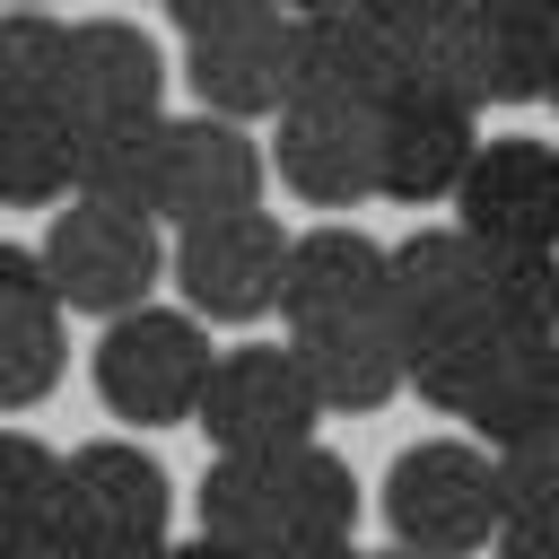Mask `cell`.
I'll return each mask as SVG.
<instances>
[{
  "instance_id": "1",
  "label": "cell",
  "mask_w": 559,
  "mask_h": 559,
  "mask_svg": "<svg viewBox=\"0 0 559 559\" xmlns=\"http://www.w3.org/2000/svg\"><path fill=\"white\" fill-rule=\"evenodd\" d=\"M384 524L402 550H437V559H472L498 542L507 507H498V454L472 437H428L402 445L384 472Z\"/></svg>"
},
{
  "instance_id": "2",
  "label": "cell",
  "mask_w": 559,
  "mask_h": 559,
  "mask_svg": "<svg viewBox=\"0 0 559 559\" xmlns=\"http://www.w3.org/2000/svg\"><path fill=\"white\" fill-rule=\"evenodd\" d=\"M210 367H218L210 323L183 314V306H131V314H114L105 341H96V393H105L114 419H140V428L192 419Z\"/></svg>"
},
{
  "instance_id": "3",
  "label": "cell",
  "mask_w": 559,
  "mask_h": 559,
  "mask_svg": "<svg viewBox=\"0 0 559 559\" xmlns=\"http://www.w3.org/2000/svg\"><path fill=\"white\" fill-rule=\"evenodd\" d=\"M35 262H44V288H52L61 314H105V323L131 314V306H148V288L166 280L157 227L148 218H122V210H96V201L52 210Z\"/></svg>"
},
{
  "instance_id": "4",
  "label": "cell",
  "mask_w": 559,
  "mask_h": 559,
  "mask_svg": "<svg viewBox=\"0 0 559 559\" xmlns=\"http://www.w3.org/2000/svg\"><path fill=\"white\" fill-rule=\"evenodd\" d=\"M166 271L183 288V314L201 323H262L280 306V271H288V227L271 210H236V218H201L175 227Z\"/></svg>"
},
{
  "instance_id": "5",
  "label": "cell",
  "mask_w": 559,
  "mask_h": 559,
  "mask_svg": "<svg viewBox=\"0 0 559 559\" xmlns=\"http://www.w3.org/2000/svg\"><path fill=\"white\" fill-rule=\"evenodd\" d=\"M314 393L297 376L288 349H218L201 402H192V428L218 445V454H280V445H306L314 437Z\"/></svg>"
},
{
  "instance_id": "6",
  "label": "cell",
  "mask_w": 559,
  "mask_h": 559,
  "mask_svg": "<svg viewBox=\"0 0 559 559\" xmlns=\"http://www.w3.org/2000/svg\"><path fill=\"white\" fill-rule=\"evenodd\" d=\"M61 515L87 533V542H114V550H166V524H175V480L148 445L131 437H96L61 463Z\"/></svg>"
},
{
  "instance_id": "7",
  "label": "cell",
  "mask_w": 559,
  "mask_h": 559,
  "mask_svg": "<svg viewBox=\"0 0 559 559\" xmlns=\"http://www.w3.org/2000/svg\"><path fill=\"white\" fill-rule=\"evenodd\" d=\"M472 245H559V148L550 140H480L454 183Z\"/></svg>"
},
{
  "instance_id": "8",
  "label": "cell",
  "mask_w": 559,
  "mask_h": 559,
  "mask_svg": "<svg viewBox=\"0 0 559 559\" xmlns=\"http://www.w3.org/2000/svg\"><path fill=\"white\" fill-rule=\"evenodd\" d=\"M472 114L428 96V87H393L376 105V192L402 201V210H428V201H454L463 166H472Z\"/></svg>"
},
{
  "instance_id": "9",
  "label": "cell",
  "mask_w": 559,
  "mask_h": 559,
  "mask_svg": "<svg viewBox=\"0 0 559 559\" xmlns=\"http://www.w3.org/2000/svg\"><path fill=\"white\" fill-rule=\"evenodd\" d=\"M393 87H402V52H393L358 9L288 17V105H349V114H376Z\"/></svg>"
},
{
  "instance_id": "10",
  "label": "cell",
  "mask_w": 559,
  "mask_h": 559,
  "mask_svg": "<svg viewBox=\"0 0 559 559\" xmlns=\"http://www.w3.org/2000/svg\"><path fill=\"white\" fill-rule=\"evenodd\" d=\"M262 210V140L218 114H166V218H236Z\"/></svg>"
},
{
  "instance_id": "11",
  "label": "cell",
  "mask_w": 559,
  "mask_h": 559,
  "mask_svg": "<svg viewBox=\"0 0 559 559\" xmlns=\"http://www.w3.org/2000/svg\"><path fill=\"white\" fill-rule=\"evenodd\" d=\"M472 314H480V245L463 227H419V236L384 245V323L402 332V349H419Z\"/></svg>"
},
{
  "instance_id": "12",
  "label": "cell",
  "mask_w": 559,
  "mask_h": 559,
  "mask_svg": "<svg viewBox=\"0 0 559 559\" xmlns=\"http://www.w3.org/2000/svg\"><path fill=\"white\" fill-rule=\"evenodd\" d=\"M271 166H280V183L297 201L358 210L376 192V114H349V105H280Z\"/></svg>"
},
{
  "instance_id": "13",
  "label": "cell",
  "mask_w": 559,
  "mask_h": 559,
  "mask_svg": "<svg viewBox=\"0 0 559 559\" xmlns=\"http://www.w3.org/2000/svg\"><path fill=\"white\" fill-rule=\"evenodd\" d=\"M70 122H131V114H166V52L148 26L131 17H79L70 26V87H61Z\"/></svg>"
},
{
  "instance_id": "14",
  "label": "cell",
  "mask_w": 559,
  "mask_h": 559,
  "mask_svg": "<svg viewBox=\"0 0 559 559\" xmlns=\"http://www.w3.org/2000/svg\"><path fill=\"white\" fill-rule=\"evenodd\" d=\"M288 358L314 393V411H384L402 393V332L384 306L332 314V323H288Z\"/></svg>"
},
{
  "instance_id": "15",
  "label": "cell",
  "mask_w": 559,
  "mask_h": 559,
  "mask_svg": "<svg viewBox=\"0 0 559 559\" xmlns=\"http://www.w3.org/2000/svg\"><path fill=\"white\" fill-rule=\"evenodd\" d=\"M183 79H192L201 114H218V122H262V114H280V105H288V9H262V17H245V26L201 35L192 61H183Z\"/></svg>"
},
{
  "instance_id": "16",
  "label": "cell",
  "mask_w": 559,
  "mask_h": 559,
  "mask_svg": "<svg viewBox=\"0 0 559 559\" xmlns=\"http://www.w3.org/2000/svg\"><path fill=\"white\" fill-rule=\"evenodd\" d=\"M201 533L245 550V559H280L297 533V445L280 454H218L201 472Z\"/></svg>"
},
{
  "instance_id": "17",
  "label": "cell",
  "mask_w": 559,
  "mask_h": 559,
  "mask_svg": "<svg viewBox=\"0 0 559 559\" xmlns=\"http://www.w3.org/2000/svg\"><path fill=\"white\" fill-rule=\"evenodd\" d=\"M70 201L122 210V218H166V114H131V122H70Z\"/></svg>"
},
{
  "instance_id": "18",
  "label": "cell",
  "mask_w": 559,
  "mask_h": 559,
  "mask_svg": "<svg viewBox=\"0 0 559 559\" xmlns=\"http://www.w3.org/2000/svg\"><path fill=\"white\" fill-rule=\"evenodd\" d=\"M384 306V245L358 227H306L288 236V271H280V314L288 323H332V314H367Z\"/></svg>"
},
{
  "instance_id": "19",
  "label": "cell",
  "mask_w": 559,
  "mask_h": 559,
  "mask_svg": "<svg viewBox=\"0 0 559 559\" xmlns=\"http://www.w3.org/2000/svg\"><path fill=\"white\" fill-rule=\"evenodd\" d=\"M463 419L480 428V445H515V437L559 428V332H515Z\"/></svg>"
},
{
  "instance_id": "20",
  "label": "cell",
  "mask_w": 559,
  "mask_h": 559,
  "mask_svg": "<svg viewBox=\"0 0 559 559\" xmlns=\"http://www.w3.org/2000/svg\"><path fill=\"white\" fill-rule=\"evenodd\" d=\"M70 114L61 105H0V201L9 210H52L70 201Z\"/></svg>"
},
{
  "instance_id": "21",
  "label": "cell",
  "mask_w": 559,
  "mask_h": 559,
  "mask_svg": "<svg viewBox=\"0 0 559 559\" xmlns=\"http://www.w3.org/2000/svg\"><path fill=\"white\" fill-rule=\"evenodd\" d=\"M515 332L507 323H489V314H472V323H454V332H437V341H419V349H402V384L428 402V411H472V393L489 384V367H498V349H507Z\"/></svg>"
},
{
  "instance_id": "22",
  "label": "cell",
  "mask_w": 559,
  "mask_h": 559,
  "mask_svg": "<svg viewBox=\"0 0 559 559\" xmlns=\"http://www.w3.org/2000/svg\"><path fill=\"white\" fill-rule=\"evenodd\" d=\"M480 314L507 332H559V245H480Z\"/></svg>"
},
{
  "instance_id": "23",
  "label": "cell",
  "mask_w": 559,
  "mask_h": 559,
  "mask_svg": "<svg viewBox=\"0 0 559 559\" xmlns=\"http://www.w3.org/2000/svg\"><path fill=\"white\" fill-rule=\"evenodd\" d=\"M70 26L44 9H0V105H61Z\"/></svg>"
},
{
  "instance_id": "24",
  "label": "cell",
  "mask_w": 559,
  "mask_h": 559,
  "mask_svg": "<svg viewBox=\"0 0 559 559\" xmlns=\"http://www.w3.org/2000/svg\"><path fill=\"white\" fill-rule=\"evenodd\" d=\"M61 358H70V332H61V306H26V314H0V411H26L61 384Z\"/></svg>"
},
{
  "instance_id": "25",
  "label": "cell",
  "mask_w": 559,
  "mask_h": 559,
  "mask_svg": "<svg viewBox=\"0 0 559 559\" xmlns=\"http://www.w3.org/2000/svg\"><path fill=\"white\" fill-rule=\"evenodd\" d=\"M402 87H428V96L480 114V17L463 9V17L428 26L419 44H402Z\"/></svg>"
},
{
  "instance_id": "26",
  "label": "cell",
  "mask_w": 559,
  "mask_h": 559,
  "mask_svg": "<svg viewBox=\"0 0 559 559\" xmlns=\"http://www.w3.org/2000/svg\"><path fill=\"white\" fill-rule=\"evenodd\" d=\"M61 515V454L26 428H0V542Z\"/></svg>"
},
{
  "instance_id": "27",
  "label": "cell",
  "mask_w": 559,
  "mask_h": 559,
  "mask_svg": "<svg viewBox=\"0 0 559 559\" xmlns=\"http://www.w3.org/2000/svg\"><path fill=\"white\" fill-rule=\"evenodd\" d=\"M358 480H349V463L332 454V445H297V533L288 542H349L358 533Z\"/></svg>"
},
{
  "instance_id": "28",
  "label": "cell",
  "mask_w": 559,
  "mask_h": 559,
  "mask_svg": "<svg viewBox=\"0 0 559 559\" xmlns=\"http://www.w3.org/2000/svg\"><path fill=\"white\" fill-rule=\"evenodd\" d=\"M550 44L542 26H498L480 17V105H533L542 79H550Z\"/></svg>"
},
{
  "instance_id": "29",
  "label": "cell",
  "mask_w": 559,
  "mask_h": 559,
  "mask_svg": "<svg viewBox=\"0 0 559 559\" xmlns=\"http://www.w3.org/2000/svg\"><path fill=\"white\" fill-rule=\"evenodd\" d=\"M489 454H498V507H507V524H559V428L489 445Z\"/></svg>"
},
{
  "instance_id": "30",
  "label": "cell",
  "mask_w": 559,
  "mask_h": 559,
  "mask_svg": "<svg viewBox=\"0 0 559 559\" xmlns=\"http://www.w3.org/2000/svg\"><path fill=\"white\" fill-rule=\"evenodd\" d=\"M0 559H148V550H114V542H87L70 515H52V524H26V533H9V542H0Z\"/></svg>"
},
{
  "instance_id": "31",
  "label": "cell",
  "mask_w": 559,
  "mask_h": 559,
  "mask_svg": "<svg viewBox=\"0 0 559 559\" xmlns=\"http://www.w3.org/2000/svg\"><path fill=\"white\" fill-rule=\"evenodd\" d=\"M349 9H358V17H367V26H376V35L393 44V52H402V44H419L428 26H445V17H463L472 0H349Z\"/></svg>"
},
{
  "instance_id": "32",
  "label": "cell",
  "mask_w": 559,
  "mask_h": 559,
  "mask_svg": "<svg viewBox=\"0 0 559 559\" xmlns=\"http://www.w3.org/2000/svg\"><path fill=\"white\" fill-rule=\"evenodd\" d=\"M262 9H280V0H166V17H175L183 44H201V35H218V26H245V17H262Z\"/></svg>"
},
{
  "instance_id": "33",
  "label": "cell",
  "mask_w": 559,
  "mask_h": 559,
  "mask_svg": "<svg viewBox=\"0 0 559 559\" xmlns=\"http://www.w3.org/2000/svg\"><path fill=\"white\" fill-rule=\"evenodd\" d=\"M26 306H52L44 262H35V245H0V314H26Z\"/></svg>"
},
{
  "instance_id": "34",
  "label": "cell",
  "mask_w": 559,
  "mask_h": 559,
  "mask_svg": "<svg viewBox=\"0 0 559 559\" xmlns=\"http://www.w3.org/2000/svg\"><path fill=\"white\" fill-rule=\"evenodd\" d=\"M489 559H559V524H498Z\"/></svg>"
},
{
  "instance_id": "35",
  "label": "cell",
  "mask_w": 559,
  "mask_h": 559,
  "mask_svg": "<svg viewBox=\"0 0 559 559\" xmlns=\"http://www.w3.org/2000/svg\"><path fill=\"white\" fill-rule=\"evenodd\" d=\"M472 17H498V26H542V35H559V0H472Z\"/></svg>"
},
{
  "instance_id": "36",
  "label": "cell",
  "mask_w": 559,
  "mask_h": 559,
  "mask_svg": "<svg viewBox=\"0 0 559 559\" xmlns=\"http://www.w3.org/2000/svg\"><path fill=\"white\" fill-rule=\"evenodd\" d=\"M157 559H245V550H227V542H210V533H192V542H166Z\"/></svg>"
},
{
  "instance_id": "37",
  "label": "cell",
  "mask_w": 559,
  "mask_h": 559,
  "mask_svg": "<svg viewBox=\"0 0 559 559\" xmlns=\"http://www.w3.org/2000/svg\"><path fill=\"white\" fill-rule=\"evenodd\" d=\"M280 559H367V550H358V542H288Z\"/></svg>"
},
{
  "instance_id": "38",
  "label": "cell",
  "mask_w": 559,
  "mask_h": 559,
  "mask_svg": "<svg viewBox=\"0 0 559 559\" xmlns=\"http://www.w3.org/2000/svg\"><path fill=\"white\" fill-rule=\"evenodd\" d=\"M288 17H314V9H349V0H280Z\"/></svg>"
},
{
  "instance_id": "39",
  "label": "cell",
  "mask_w": 559,
  "mask_h": 559,
  "mask_svg": "<svg viewBox=\"0 0 559 559\" xmlns=\"http://www.w3.org/2000/svg\"><path fill=\"white\" fill-rule=\"evenodd\" d=\"M542 96H550V105H559V44H550V79H542Z\"/></svg>"
},
{
  "instance_id": "40",
  "label": "cell",
  "mask_w": 559,
  "mask_h": 559,
  "mask_svg": "<svg viewBox=\"0 0 559 559\" xmlns=\"http://www.w3.org/2000/svg\"><path fill=\"white\" fill-rule=\"evenodd\" d=\"M376 559H437V550H402V542H393V550H376Z\"/></svg>"
},
{
  "instance_id": "41",
  "label": "cell",
  "mask_w": 559,
  "mask_h": 559,
  "mask_svg": "<svg viewBox=\"0 0 559 559\" xmlns=\"http://www.w3.org/2000/svg\"><path fill=\"white\" fill-rule=\"evenodd\" d=\"M9 9H44V0H9Z\"/></svg>"
},
{
  "instance_id": "42",
  "label": "cell",
  "mask_w": 559,
  "mask_h": 559,
  "mask_svg": "<svg viewBox=\"0 0 559 559\" xmlns=\"http://www.w3.org/2000/svg\"><path fill=\"white\" fill-rule=\"evenodd\" d=\"M157 9H166V0H157Z\"/></svg>"
}]
</instances>
